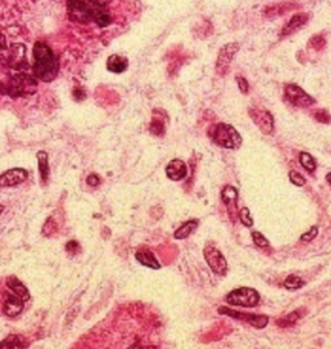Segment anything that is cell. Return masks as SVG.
I'll return each mask as SVG.
<instances>
[{
  "instance_id": "19",
  "label": "cell",
  "mask_w": 331,
  "mask_h": 349,
  "mask_svg": "<svg viewBox=\"0 0 331 349\" xmlns=\"http://www.w3.org/2000/svg\"><path fill=\"white\" fill-rule=\"evenodd\" d=\"M7 286H8V287H10L11 290L13 291V292H15V295H17L19 297H21L24 301L30 300V292H29V290L25 287V286L22 285L21 282L16 278L15 276L10 277V278L7 279Z\"/></svg>"
},
{
  "instance_id": "35",
  "label": "cell",
  "mask_w": 331,
  "mask_h": 349,
  "mask_svg": "<svg viewBox=\"0 0 331 349\" xmlns=\"http://www.w3.org/2000/svg\"><path fill=\"white\" fill-rule=\"evenodd\" d=\"M237 83H238V87H239V91L243 93V95H247L248 93V83L247 80L245 79V78L242 77H237L236 78Z\"/></svg>"
},
{
  "instance_id": "39",
  "label": "cell",
  "mask_w": 331,
  "mask_h": 349,
  "mask_svg": "<svg viewBox=\"0 0 331 349\" xmlns=\"http://www.w3.org/2000/svg\"><path fill=\"white\" fill-rule=\"evenodd\" d=\"M326 180H327V183L330 184V187H331V172H328L327 173V176H326Z\"/></svg>"
},
{
  "instance_id": "17",
  "label": "cell",
  "mask_w": 331,
  "mask_h": 349,
  "mask_svg": "<svg viewBox=\"0 0 331 349\" xmlns=\"http://www.w3.org/2000/svg\"><path fill=\"white\" fill-rule=\"evenodd\" d=\"M136 259L144 267L150 268V269H160V263L156 260L153 252L150 250H147V248H140L136 252Z\"/></svg>"
},
{
  "instance_id": "31",
  "label": "cell",
  "mask_w": 331,
  "mask_h": 349,
  "mask_svg": "<svg viewBox=\"0 0 331 349\" xmlns=\"http://www.w3.org/2000/svg\"><path fill=\"white\" fill-rule=\"evenodd\" d=\"M252 239H254V243L258 246V247H260V248L269 247V242H268V239L265 238V237H264L261 233H259V232L252 233Z\"/></svg>"
},
{
  "instance_id": "8",
  "label": "cell",
  "mask_w": 331,
  "mask_h": 349,
  "mask_svg": "<svg viewBox=\"0 0 331 349\" xmlns=\"http://www.w3.org/2000/svg\"><path fill=\"white\" fill-rule=\"evenodd\" d=\"M285 96L288 102H291L294 106L299 107H308L310 105L316 104L314 98L310 97L305 91L295 84H287L285 87Z\"/></svg>"
},
{
  "instance_id": "32",
  "label": "cell",
  "mask_w": 331,
  "mask_h": 349,
  "mask_svg": "<svg viewBox=\"0 0 331 349\" xmlns=\"http://www.w3.org/2000/svg\"><path fill=\"white\" fill-rule=\"evenodd\" d=\"M325 44L326 40L322 38V35H316V37H313L312 39L309 40V47H312V48L316 49V51H319V49L323 48Z\"/></svg>"
},
{
  "instance_id": "9",
  "label": "cell",
  "mask_w": 331,
  "mask_h": 349,
  "mask_svg": "<svg viewBox=\"0 0 331 349\" xmlns=\"http://www.w3.org/2000/svg\"><path fill=\"white\" fill-rule=\"evenodd\" d=\"M35 87H37V83L33 78L28 77L25 74H20V75H16L11 79L8 92L11 96H20L24 93L33 92Z\"/></svg>"
},
{
  "instance_id": "26",
  "label": "cell",
  "mask_w": 331,
  "mask_h": 349,
  "mask_svg": "<svg viewBox=\"0 0 331 349\" xmlns=\"http://www.w3.org/2000/svg\"><path fill=\"white\" fill-rule=\"evenodd\" d=\"M304 286V281L300 278V277L294 276V274H291V276H288L287 278L285 279V287L287 288V290L290 291H294V290H299V288H301Z\"/></svg>"
},
{
  "instance_id": "12",
  "label": "cell",
  "mask_w": 331,
  "mask_h": 349,
  "mask_svg": "<svg viewBox=\"0 0 331 349\" xmlns=\"http://www.w3.org/2000/svg\"><path fill=\"white\" fill-rule=\"evenodd\" d=\"M29 173L24 168H12L0 174V188H11L24 183Z\"/></svg>"
},
{
  "instance_id": "2",
  "label": "cell",
  "mask_w": 331,
  "mask_h": 349,
  "mask_svg": "<svg viewBox=\"0 0 331 349\" xmlns=\"http://www.w3.org/2000/svg\"><path fill=\"white\" fill-rule=\"evenodd\" d=\"M211 138L215 144L225 149H238L242 145V137L234 127L227 123H219L212 128Z\"/></svg>"
},
{
  "instance_id": "27",
  "label": "cell",
  "mask_w": 331,
  "mask_h": 349,
  "mask_svg": "<svg viewBox=\"0 0 331 349\" xmlns=\"http://www.w3.org/2000/svg\"><path fill=\"white\" fill-rule=\"evenodd\" d=\"M238 218L239 220L242 221L243 225H246L247 228H251L252 225H254V220H252L251 215H250V211H248L247 207H243V209L239 210Z\"/></svg>"
},
{
  "instance_id": "30",
  "label": "cell",
  "mask_w": 331,
  "mask_h": 349,
  "mask_svg": "<svg viewBox=\"0 0 331 349\" xmlns=\"http://www.w3.org/2000/svg\"><path fill=\"white\" fill-rule=\"evenodd\" d=\"M288 178H290V181L292 184H295L296 187H304L305 185V178L301 176V173H299L297 171H290Z\"/></svg>"
},
{
  "instance_id": "18",
  "label": "cell",
  "mask_w": 331,
  "mask_h": 349,
  "mask_svg": "<svg viewBox=\"0 0 331 349\" xmlns=\"http://www.w3.org/2000/svg\"><path fill=\"white\" fill-rule=\"evenodd\" d=\"M106 68L111 73L120 74L128 68V60L126 57H122V56L111 55L110 57L107 58Z\"/></svg>"
},
{
  "instance_id": "37",
  "label": "cell",
  "mask_w": 331,
  "mask_h": 349,
  "mask_svg": "<svg viewBox=\"0 0 331 349\" xmlns=\"http://www.w3.org/2000/svg\"><path fill=\"white\" fill-rule=\"evenodd\" d=\"M89 3L93 4L95 7H100V8H102V7H106L107 4L110 3L111 0H88Z\"/></svg>"
},
{
  "instance_id": "10",
  "label": "cell",
  "mask_w": 331,
  "mask_h": 349,
  "mask_svg": "<svg viewBox=\"0 0 331 349\" xmlns=\"http://www.w3.org/2000/svg\"><path fill=\"white\" fill-rule=\"evenodd\" d=\"M203 255H205V259L209 264V267L214 270L216 274L219 276H223L227 272V260L225 257L223 256L218 248L215 247H206L203 250Z\"/></svg>"
},
{
  "instance_id": "22",
  "label": "cell",
  "mask_w": 331,
  "mask_h": 349,
  "mask_svg": "<svg viewBox=\"0 0 331 349\" xmlns=\"http://www.w3.org/2000/svg\"><path fill=\"white\" fill-rule=\"evenodd\" d=\"M38 162H39V172L40 180L43 184H46L49 178V165H48V155L46 151H39L38 153Z\"/></svg>"
},
{
  "instance_id": "14",
  "label": "cell",
  "mask_w": 331,
  "mask_h": 349,
  "mask_svg": "<svg viewBox=\"0 0 331 349\" xmlns=\"http://www.w3.org/2000/svg\"><path fill=\"white\" fill-rule=\"evenodd\" d=\"M188 167L185 164L184 160L181 159H174L169 163L167 168H165V174L167 178L171 179L174 181H180L183 179L187 178Z\"/></svg>"
},
{
  "instance_id": "36",
  "label": "cell",
  "mask_w": 331,
  "mask_h": 349,
  "mask_svg": "<svg viewBox=\"0 0 331 349\" xmlns=\"http://www.w3.org/2000/svg\"><path fill=\"white\" fill-rule=\"evenodd\" d=\"M87 184L91 185V187H96V185L100 184V179L96 174H89L88 179H87Z\"/></svg>"
},
{
  "instance_id": "5",
  "label": "cell",
  "mask_w": 331,
  "mask_h": 349,
  "mask_svg": "<svg viewBox=\"0 0 331 349\" xmlns=\"http://www.w3.org/2000/svg\"><path fill=\"white\" fill-rule=\"evenodd\" d=\"M251 119L254 123L259 127L264 135H272L273 129H274V118L272 114L265 109H260V107H254L248 110Z\"/></svg>"
},
{
  "instance_id": "28",
  "label": "cell",
  "mask_w": 331,
  "mask_h": 349,
  "mask_svg": "<svg viewBox=\"0 0 331 349\" xmlns=\"http://www.w3.org/2000/svg\"><path fill=\"white\" fill-rule=\"evenodd\" d=\"M21 340H20L19 336H15V335L8 336L3 343L0 344V348H21Z\"/></svg>"
},
{
  "instance_id": "24",
  "label": "cell",
  "mask_w": 331,
  "mask_h": 349,
  "mask_svg": "<svg viewBox=\"0 0 331 349\" xmlns=\"http://www.w3.org/2000/svg\"><path fill=\"white\" fill-rule=\"evenodd\" d=\"M301 315L300 313H299V310H295V312L290 313L288 315H286V317H283V318H279L278 321H277V325L279 326V327H288V326H292L296 323V321H299V318H300Z\"/></svg>"
},
{
  "instance_id": "6",
  "label": "cell",
  "mask_w": 331,
  "mask_h": 349,
  "mask_svg": "<svg viewBox=\"0 0 331 349\" xmlns=\"http://www.w3.org/2000/svg\"><path fill=\"white\" fill-rule=\"evenodd\" d=\"M219 313L220 314L229 315L232 318L242 319L246 321L247 323H250L251 326H254L255 328H264L268 325V321H269V317L264 314H247V313H238L234 312V310L229 309L227 306H220L219 308Z\"/></svg>"
},
{
  "instance_id": "13",
  "label": "cell",
  "mask_w": 331,
  "mask_h": 349,
  "mask_svg": "<svg viewBox=\"0 0 331 349\" xmlns=\"http://www.w3.org/2000/svg\"><path fill=\"white\" fill-rule=\"evenodd\" d=\"M10 51V65L12 68L17 69V70H21L22 68H28L24 44H12Z\"/></svg>"
},
{
  "instance_id": "38",
  "label": "cell",
  "mask_w": 331,
  "mask_h": 349,
  "mask_svg": "<svg viewBox=\"0 0 331 349\" xmlns=\"http://www.w3.org/2000/svg\"><path fill=\"white\" fill-rule=\"evenodd\" d=\"M7 43H6V38H4V35L0 33V49H4L6 48Z\"/></svg>"
},
{
  "instance_id": "16",
  "label": "cell",
  "mask_w": 331,
  "mask_h": 349,
  "mask_svg": "<svg viewBox=\"0 0 331 349\" xmlns=\"http://www.w3.org/2000/svg\"><path fill=\"white\" fill-rule=\"evenodd\" d=\"M308 19H309V17H308V15H305V13H297V15L292 16L291 19H290V21H287V24L283 26L282 33H281V34L282 35L292 34V33H295V31L299 30L300 28H303L304 25L307 24Z\"/></svg>"
},
{
  "instance_id": "15",
  "label": "cell",
  "mask_w": 331,
  "mask_h": 349,
  "mask_svg": "<svg viewBox=\"0 0 331 349\" xmlns=\"http://www.w3.org/2000/svg\"><path fill=\"white\" fill-rule=\"evenodd\" d=\"M24 310V300L17 295H8L4 303V313L8 317H16Z\"/></svg>"
},
{
  "instance_id": "4",
  "label": "cell",
  "mask_w": 331,
  "mask_h": 349,
  "mask_svg": "<svg viewBox=\"0 0 331 349\" xmlns=\"http://www.w3.org/2000/svg\"><path fill=\"white\" fill-rule=\"evenodd\" d=\"M88 0H69L68 11L70 19L75 22L87 24L92 21L95 16L96 8H93Z\"/></svg>"
},
{
  "instance_id": "20",
  "label": "cell",
  "mask_w": 331,
  "mask_h": 349,
  "mask_svg": "<svg viewBox=\"0 0 331 349\" xmlns=\"http://www.w3.org/2000/svg\"><path fill=\"white\" fill-rule=\"evenodd\" d=\"M198 224H200V221L197 220V219L187 221V223L183 224V225H181V227L179 228V229L176 230L175 233H174V237H175L176 239L188 238V237H189L190 234H192V233H193L194 230L197 229Z\"/></svg>"
},
{
  "instance_id": "11",
  "label": "cell",
  "mask_w": 331,
  "mask_h": 349,
  "mask_svg": "<svg viewBox=\"0 0 331 349\" xmlns=\"http://www.w3.org/2000/svg\"><path fill=\"white\" fill-rule=\"evenodd\" d=\"M221 199L224 202L225 207H227L228 215H229L230 220L236 223L237 218H238V209H237V199H238V192L236 188L227 185L221 192Z\"/></svg>"
},
{
  "instance_id": "7",
  "label": "cell",
  "mask_w": 331,
  "mask_h": 349,
  "mask_svg": "<svg viewBox=\"0 0 331 349\" xmlns=\"http://www.w3.org/2000/svg\"><path fill=\"white\" fill-rule=\"evenodd\" d=\"M238 51V43H228L220 49L218 60H216V71H218L219 75H221V77L227 75L228 70H229L230 62H232V60H233V57Z\"/></svg>"
},
{
  "instance_id": "1",
  "label": "cell",
  "mask_w": 331,
  "mask_h": 349,
  "mask_svg": "<svg viewBox=\"0 0 331 349\" xmlns=\"http://www.w3.org/2000/svg\"><path fill=\"white\" fill-rule=\"evenodd\" d=\"M33 52H34L33 55L35 58L33 71L35 75L43 82H51L55 79L59 66H57V61L51 48L43 42H37Z\"/></svg>"
},
{
  "instance_id": "3",
  "label": "cell",
  "mask_w": 331,
  "mask_h": 349,
  "mask_svg": "<svg viewBox=\"0 0 331 349\" xmlns=\"http://www.w3.org/2000/svg\"><path fill=\"white\" fill-rule=\"evenodd\" d=\"M260 300V295L256 290L250 287H239L230 291L227 295V301L230 305L245 306V308H252L258 305Z\"/></svg>"
},
{
  "instance_id": "40",
  "label": "cell",
  "mask_w": 331,
  "mask_h": 349,
  "mask_svg": "<svg viewBox=\"0 0 331 349\" xmlns=\"http://www.w3.org/2000/svg\"><path fill=\"white\" fill-rule=\"evenodd\" d=\"M3 211H4V207L2 205H0V214H2V212H3Z\"/></svg>"
},
{
  "instance_id": "29",
  "label": "cell",
  "mask_w": 331,
  "mask_h": 349,
  "mask_svg": "<svg viewBox=\"0 0 331 349\" xmlns=\"http://www.w3.org/2000/svg\"><path fill=\"white\" fill-rule=\"evenodd\" d=\"M150 132L155 136H162L164 133V124H163L162 119L154 118L153 122L150 123Z\"/></svg>"
},
{
  "instance_id": "23",
  "label": "cell",
  "mask_w": 331,
  "mask_h": 349,
  "mask_svg": "<svg viewBox=\"0 0 331 349\" xmlns=\"http://www.w3.org/2000/svg\"><path fill=\"white\" fill-rule=\"evenodd\" d=\"M93 20H95L96 24H97L98 26H101V28L109 26V25L111 24V16L105 10H96Z\"/></svg>"
},
{
  "instance_id": "21",
  "label": "cell",
  "mask_w": 331,
  "mask_h": 349,
  "mask_svg": "<svg viewBox=\"0 0 331 349\" xmlns=\"http://www.w3.org/2000/svg\"><path fill=\"white\" fill-rule=\"evenodd\" d=\"M294 7H295V4L290 3V2H286V3H279V4H276V6L268 7L267 10L264 11V15L267 16V17H277V16L285 15L286 12L291 11Z\"/></svg>"
},
{
  "instance_id": "33",
  "label": "cell",
  "mask_w": 331,
  "mask_h": 349,
  "mask_svg": "<svg viewBox=\"0 0 331 349\" xmlns=\"http://www.w3.org/2000/svg\"><path fill=\"white\" fill-rule=\"evenodd\" d=\"M317 233H318V228L312 227V228H310L309 232L304 233L303 236L300 237V239H301V241H304V242H309V241H312L313 238H316Z\"/></svg>"
},
{
  "instance_id": "34",
  "label": "cell",
  "mask_w": 331,
  "mask_h": 349,
  "mask_svg": "<svg viewBox=\"0 0 331 349\" xmlns=\"http://www.w3.org/2000/svg\"><path fill=\"white\" fill-rule=\"evenodd\" d=\"M314 114H316V115H314L316 116V119L321 123H328L331 120L330 114H328L326 110H319Z\"/></svg>"
},
{
  "instance_id": "25",
  "label": "cell",
  "mask_w": 331,
  "mask_h": 349,
  "mask_svg": "<svg viewBox=\"0 0 331 349\" xmlns=\"http://www.w3.org/2000/svg\"><path fill=\"white\" fill-rule=\"evenodd\" d=\"M299 160H300V164L303 165L304 168L307 169L308 172H314L316 169V160L313 158L310 154L308 153H301L300 156H299Z\"/></svg>"
}]
</instances>
